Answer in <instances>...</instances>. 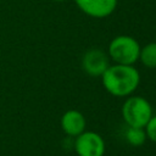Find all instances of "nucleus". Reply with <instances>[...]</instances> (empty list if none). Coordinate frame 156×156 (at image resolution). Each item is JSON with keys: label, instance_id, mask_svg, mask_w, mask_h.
I'll use <instances>...</instances> for the list:
<instances>
[{"label": "nucleus", "instance_id": "obj_1", "mask_svg": "<svg viewBox=\"0 0 156 156\" xmlns=\"http://www.w3.org/2000/svg\"><path fill=\"white\" fill-rule=\"evenodd\" d=\"M104 88L113 96L127 98L132 95L140 83V73L134 65H110L101 76Z\"/></svg>", "mask_w": 156, "mask_h": 156}, {"label": "nucleus", "instance_id": "obj_2", "mask_svg": "<svg viewBox=\"0 0 156 156\" xmlns=\"http://www.w3.org/2000/svg\"><path fill=\"white\" fill-rule=\"evenodd\" d=\"M140 48L141 46L135 38L122 34L115 37L110 41L107 55L115 63L134 65L139 60Z\"/></svg>", "mask_w": 156, "mask_h": 156}, {"label": "nucleus", "instance_id": "obj_3", "mask_svg": "<svg viewBox=\"0 0 156 156\" xmlns=\"http://www.w3.org/2000/svg\"><path fill=\"white\" fill-rule=\"evenodd\" d=\"M151 104L143 96L129 95L122 105V117L128 127L144 128L151 118Z\"/></svg>", "mask_w": 156, "mask_h": 156}, {"label": "nucleus", "instance_id": "obj_4", "mask_svg": "<svg viewBox=\"0 0 156 156\" xmlns=\"http://www.w3.org/2000/svg\"><path fill=\"white\" fill-rule=\"evenodd\" d=\"M74 150L78 156H104L106 150L105 140L93 130H84L76 136Z\"/></svg>", "mask_w": 156, "mask_h": 156}, {"label": "nucleus", "instance_id": "obj_5", "mask_svg": "<svg viewBox=\"0 0 156 156\" xmlns=\"http://www.w3.org/2000/svg\"><path fill=\"white\" fill-rule=\"evenodd\" d=\"M82 66L87 74L91 77H101L110 66V57L100 49H91L84 54Z\"/></svg>", "mask_w": 156, "mask_h": 156}, {"label": "nucleus", "instance_id": "obj_6", "mask_svg": "<svg viewBox=\"0 0 156 156\" xmlns=\"http://www.w3.org/2000/svg\"><path fill=\"white\" fill-rule=\"evenodd\" d=\"M78 9L89 17H108L117 7V0H74Z\"/></svg>", "mask_w": 156, "mask_h": 156}, {"label": "nucleus", "instance_id": "obj_7", "mask_svg": "<svg viewBox=\"0 0 156 156\" xmlns=\"http://www.w3.org/2000/svg\"><path fill=\"white\" fill-rule=\"evenodd\" d=\"M61 129L69 136H78L85 130L87 121L84 115L78 110H67L61 117Z\"/></svg>", "mask_w": 156, "mask_h": 156}, {"label": "nucleus", "instance_id": "obj_8", "mask_svg": "<svg viewBox=\"0 0 156 156\" xmlns=\"http://www.w3.org/2000/svg\"><path fill=\"white\" fill-rule=\"evenodd\" d=\"M139 60L145 67L156 68V41H151L140 48Z\"/></svg>", "mask_w": 156, "mask_h": 156}, {"label": "nucleus", "instance_id": "obj_9", "mask_svg": "<svg viewBox=\"0 0 156 156\" xmlns=\"http://www.w3.org/2000/svg\"><path fill=\"white\" fill-rule=\"evenodd\" d=\"M126 139L132 146H141L145 144L147 136L145 129L141 127H128L126 130Z\"/></svg>", "mask_w": 156, "mask_h": 156}, {"label": "nucleus", "instance_id": "obj_10", "mask_svg": "<svg viewBox=\"0 0 156 156\" xmlns=\"http://www.w3.org/2000/svg\"><path fill=\"white\" fill-rule=\"evenodd\" d=\"M146 136L149 140L156 143V115L151 116V118L149 119V122L146 123V126L144 127Z\"/></svg>", "mask_w": 156, "mask_h": 156}, {"label": "nucleus", "instance_id": "obj_11", "mask_svg": "<svg viewBox=\"0 0 156 156\" xmlns=\"http://www.w3.org/2000/svg\"><path fill=\"white\" fill-rule=\"evenodd\" d=\"M54 1H67V0H54Z\"/></svg>", "mask_w": 156, "mask_h": 156}]
</instances>
